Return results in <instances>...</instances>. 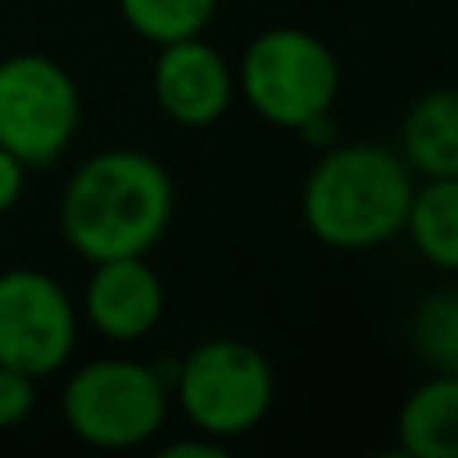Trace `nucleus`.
I'll list each match as a JSON object with an SVG mask.
<instances>
[{"instance_id":"15","label":"nucleus","mask_w":458,"mask_h":458,"mask_svg":"<svg viewBox=\"0 0 458 458\" xmlns=\"http://www.w3.org/2000/svg\"><path fill=\"white\" fill-rule=\"evenodd\" d=\"M37 406V378L0 362V430L21 427Z\"/></svg>"},{"instance_id":"13","label":"nucleus","mask_w":458,"mask_h":458,"mask_svg":"<svg viewBox=\"0 0 458 458\" xmlns=\"http://www.w3.org/2000/svg\"><path fill=\"white\" fill-rule=\"evenodd\" d=\"M125 24L149 45H169V40L201 37L214 21L217 0H117Z\"/></svg>"},{"instance_id":"1","label":"nucleus","mask_w":458,"mask_h":458,"mask_svg":"<svg viewBox=\"0 0 458 458\" xmlns=\"http://www.w3.org/2000/svg\"><path fill=\"white\" fill-rule=\"evenodd\" d=\"M169 169L141 149H105L72 169L61 190V237L85 261L149 253L174 222Z\"/></svg>"},{"instance_id":"14","label":"nucleus","mask_w":458,"mask_h":458,"mask_svg":"<svg viewBox=\"0 0 458 458\" xmlns=\"http://www.w3.org/2000/svg\"><path fill=\"white\" fill-rule=\"evenodd\" d=\"M411 346L430 374L458 378V290H438L414 306L411 314Z\"/></svg>"},{"instance_id":"9","label":"nucleus","mask_w":458,"mask_h":458,"mask_svg":"<svg viewBox=\"0 0 458 458\" xmlns=\"http://www.w3.org/2000/svg\"><path fill=\"white\" fill-rule=\"evenodd\" d=\"M161 314H165V285L145 253L93 261L85 285V318L101 338L141 342L145 334L157 330Z\"/></svg>"},{"instance_id":"10","label":"nucleus","mask_w":458,"mask_h":458,"mask_svg":"<svg viewBox=\"0 0 458 458\" xmlns=\"http://www.w3.org/2000/svg\"><path fill=\"white\" fill-rule=\"evenodd\" d=\"M398 153L422 182L458 177V89H430L406 109Z\"/></svg>"},{"instance_id":"8","label":"nucleus","mask_w":458,"mask_h":458,"mask_svg":"<svg viewBox=\"0 0 458 458\" xmlns=\"http://www.w3.org/2000/svg\"><path fill=\"white\" fill-rule=\"evenodd\" d=\"M237 77L225 64V56L201 37L169 40L161 45L153 64V97L161 113L185 129H206L225 117L233 105Z\"/></svg>"},{"instance_id":"5","label":"nucleus","mask_w":458,"mask_h":458,"mask_svg":"<svg viewBox=\"0 0 458 458\" xmlns=\"http://www.w3.org/2000/svg\"><path fill=\"white\" fill-rule=\"evenodd\" d=\"M169 394H177L193 430L229 443L266 422L274 406V366L250 342L209 338L182 358Z\"/></svg>"},{"instance_id":"17","label":"nucleus","mask_w":458,"mask_h":458,"mask_svg":"<svg viewBox=\"0 0 458 458\" xmlns=\"http://www.w3.org/2000/svg\"><path fill=\"white\" fill-rule=\"evenodd\" d=\"M222 454H225V443L201 435V430H198V438H182V443H169L161 451V458H222Z\"/></svg>"},{"instance_id":"6","label":"nucleus","mask_w":458,"mask_h":458,"mask_svg":"<svg viewBox=\"0 0 458 458\" xmlns=\"http://www.w3.org/2000/svg\"><path fill=\"white\" fill-rule=\"evenodd\" d=\"M81 129V89L61 61L13 53L0 61V149L24 169H45Z\"/></svg>"},{"instance_id":"4","label":"nucleus","mask_w":458,"mask_h":458,"mask_svg":"<svg viewBox=\"0 0 458 458\" xmlns=\"http://www.w3.org/2000/svg\"><path fill=\"white\" fill-rule=\"evenodd\" d=\"M242 97L261 121L298 133L306 121L334 113L342 64L322 37L306 29H266L242 53Z\"/></svg>"},{"instance_id":"7","label":"nucleus","mask_w":458,"mask_h":458,"mask_svg":"<svg viewBox=\"0 0 458 458\" xmlns=\"http://www.w3.org/2000/svg\"><path fill=\"white\" fill-rule=\"evenodd\" d=\"M77 350V306L45 269L13 266L0 274V362L48 378Z\"/></svg>"},{"instance_id":"11","label":"nucleus","mask_w":458,"mask_h":458,"mask_svg":"<svg viewBox=\"0 0 458 458\" xmlns=\"http://www.w3.org/2000/svg\"><path fill=\"white\" fill-rule=\"evenodd\" d=\"M398 443L414 458H458V378L430 374L398 411Z\"/></svg>"},{"instance_id":"16","label":"nucleus","mask_w":458,"mask_h":458,"mask_svg":"<svg viewBox=\"0 0 458 458\" xmlns=\"http://www.w3.org/2000/svg\"><path fill=\"white\" fill-rule=\"evenodd\" d=\"M24 177H29V169H24L8 149H0V217L13 214L16 201L24 198Z\"/></svg>"},{"instance_id":"2","label":"nucleus","mask_w":458,"mask_h":458,"mask_svg":"<svg viewBox=\"0 0 458 458\" xmlns=\"http://www.w3.org/2000/svg\"><path fill=\"white\" fill-rule=\"evenodd\" d=\"M414 174L398 149L370 141L330 145L301 185L306 229L330 250H378L406 225Z\"/></svg>"},{"instance_id":"3","label":"nucleus","mask_w":458,"mask_h":458,"mask_svg":"<svg viewBox=\"0 0 458 458\" xmlns=\"http://www.w3.org/2000/svg\"><path fill=\"white\" fill-rule=\"evenodd\" d=\"M64 427L97 451H133L157 438L169 414V382L137 358H93L61 394Z\"/></svg>"},{"instance_id":"12","label":"nucleus","mask_w":458,"mask_h":458,"mask_svg":"<svg viewBox=\"0 0 458 458\" xmlns=\"http://www.w3.org/2000/svg\"><path fill=\"white\" fill-rule=\"evenodd\" d=\"M403 233L430 266L458 274V177H427L414 185Z\"/></svg>"}]
</instances>
